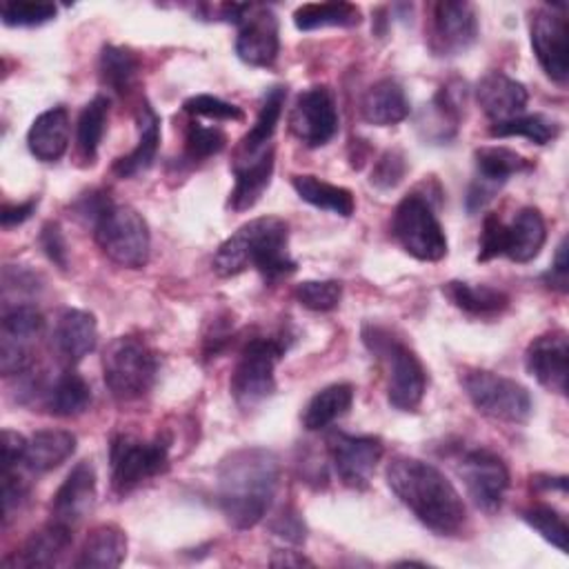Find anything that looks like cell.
I'll return each mask as SVG.
<instances>
[{"label":"cell","instance_id":"cell-40","mask_svg":"<svg viewBox=\"0 0 569 569\" xmlns=\"http://www.w3.org/2000/svg\"><path fill=\"white\" fill-rule=\"evenodd\" d=\"M489 133L493 138L520 136L536 144H547L560 136V124L553 118L542 116V113H520V116L502 120V122H491Z\"/></svg>","mask_w":569,"mask_h":569},{"label":"cell","instance_id":"cell-12","mask_svg":"<svg viewBox=\"0 0 569 569\" xmlns=\"http://www.w3.org/2000/svg\"><path fill=\"white\" fill-rule=\"evenodd\" d=\"M458 473L478 509L493 513L502 507L509 489V469L498 453L485 447L467 449L458 460Z\"/></svg>","mask_w":569,"mask_h":569},{"label":"cell","instance_id":"cell-49","mask_svg":"<svg viewBox=\"0 0 569 569\" xmlns=\"http://www.w3.org/2000/svg\"><path fill=\"white\" fill-rule=\"evenodd\" d=\"M24 498H27V485L20 478L18 469H2V511H4V522L22 505Z\"/></svg>","mask_w":569,"mask_h":569},{"label":"cell","instance_id":"cell-41","mask_svg":"<svg viewBox=\"0 0 569 569\" xmlns=\"http://www.w3.org/2000/svg\"><path fill=\"white\" fill-rule=\"evenodd\" d=\"M522 520L531 529H536L547 542H551L558 551L567 553L569 529H567V520L560 511H556L549 505H531L522 511Z\"/></svg>","mask_w":569,"mask_h":569},{"label":"cell","instance_id":"cell-38","mask_svg":"<svg viewBox=\"0 0 569 569\" xmlns=\"http://www.w3.org/2000/svg\"><path fill=\"white\" fill-rule=\"evenodd\" d=\"M360 9L351 2H309L293 11V24L300 31H316L325 27H356Z\"/></svg>","mask_w":569,"mask_h":569},{"label":"cell","instance_id":"cell-43","mask_svg":"<svg viewBox=\"0 0 569 569\" xmlns=\"http://www.w3.org/2000/svg\"><path fill=\"white\" fill-rule=\"evenodd\" d=\"M293 296L309 311H333L340 305L342 284L338 280H305Z\"/></svg>","mask_w":569,"mask_h":569},{"label":"cell","instance_id":"cell-45","mask_svg":"<svg viewBox=\"0 0 569 569\" xmlns=\"http://www.w3.org/2000/svg\"><path fill=\"white\" fill-rule=\"evenodd\" d=\"M182 109L191 116H202L213 120H244V111L240 107L209 93H198L187 98L182 102Z\"/></svg>","mask_w":569,"mask_h":569},{"label":"cell","instance_id":"cell-11","mask_svg":"<svg viewBox=\"0 0 569 569\" xmlns=\"http://www.w3.org/2000/svg\"><path fill=\"white\" fill-rule=\"evenodd\" d=\"M44 329V318L33 305H13L0 322V371L22 376L33 365V342Z\"/></svg>","mask_w":569,"mask_h":569},{"label":"cell","instance_id":"cell-6","mask_svg":"<svg viewBox=\"0 0 569 569\" xmlns=\"http://www.w3.org/2000/svg\"><path fill=\"white\" fill-rule=\"evenodd\" d=\"M391 236L416 260L438 262L447 256V236L427 193L411 191L396 204Z\"/></svg>","mask_w":569,"mask_h":569},{"label":"cell","instance_id":"cell-30","mask_svg":"<svg viewBox=\"0 0 569 569\" xmlns=\"http://www.w3.org/2000/svg\"><path fill=\"white\" fill-rule=\"evenodd\" d=\"M76 451V436L67 429H42L27 440L22 465L33 473H47L69 460Z\"/></svg>","mask_w":569,"mask_h":569},{"label":"cell","instance_id":"cell-51","mask_svg":"<svg viewBox=\"0 0 569 569\" xmlns=\"http://www.w3.org/2000/svg\"><path fill=\"white\" fill-rule=\"evenodd\" d=\"M24 449H27V440L16 431L4 429V433H2V462H4V467L2 469H18V462H22V458H24Z\"/></svg>","mask_w":569,"mask_h":569},{"label":"cell","instance_id":"cell-9","mask_svg":"<svg viewBox=\"0 0 569 569\" xmlns=\"http://www.w3.org/2000/svg\"><path fill=\"white\" fill-rule=\"evenodd\" d=\"M460 385L471 405L491 420L522 425L531 416L533 402L527 387L507 376L487 369H465Z\"/></svg>","mask_w":569,"mask_h":569},{"label":"cell","instance_id":"cell-44","mask_svg":"<svg viewBox=\"0 0 569 569\" xmlns=\"http://www.w3.org/2000/svg\"><path fill=\"white\" fill-rule=\"evenodd\" d=\"M227 144V136L218 127H204L200 122H189L184 133V156L189 160H207L218 156Z\"/></svg>","mask_w":569,"mask_h":569},{"label":"cell","instance_id":"cell-16","mask_svg":"<svg viewBox=\"0 0 569 569\" xmlns=\"http://www.w3.org/2000/svg\"><path fill=\"white\" fill-rule=\"evenodd\" d=\"M476 178L467 191V209L473 213L482 209L498 189L518 173L533 169V162L509 147H478L473 151Z\"/></svg>","mask_w":569,"mask_h":569},{"label":"cell","instance_id":"cell-21","mask_svg":"<svg viewBox=\"0 0 569 569\" xmlns=\"http://www.w3.org/2000/svg\"><path fill=\"white\" fill-rule=\"evenodd\" d=\"M476 100L491 122H502L525 113L529 93L522 82L505 71H489L476 84Z\"/></svg>","mask_w":569,"mask_h":569},{"label":"cell","instance_id":"cell-25","mask_svg":"<svg viewBox=\"0 0 569 569\" xmlns=\"http://www.w3.org/2000/svg\"><path fill=\"white\" fill-rule=\"evenodd\" d=\"M69 111L58 104L42 111L27 131V147L40 162H56L69 147Z\"/></svg>","mask_w":569,"mask_h":569},{"label":"cell","instance_id":"cell-18","mask_svg":"<svg viewBox=\"0 0 569 569\" xmlns=\"http://www.w3.org/2000/svg\"><path fill=\"white\" fill-rule=\"evenodd\" d=\"M280 51L278 18L264 4H249L238 22L236 53L251 67H271Z\"/></svg>","mask_w":569,"mask_h":569},{"label":"cell","instance_id":"cell-29","mask_svg":"<svg viewBox=\"0 0 569 569\" xmlns=\"http://www.w3.org/2000/svg\"><path fill=\"white\" fill-rule=\"evenodd\" d=\"M138 144L127 156H120L111 167L118 178H133L147 171L156 160L160 144V118L149 102L138 107Z\"/></svg>","mask_w":569,"mask_h":569},{"label":"cell","instance_id":"cell-5","mask_svg":"<svg viewBox=\"0 0 569 569\" xmlns=\"http://www.w3.org/2000/svg\"><path fill=\"white\" fill-rule=\"evenodd\" d=\"M102 376L118 402L140 400L156 382L158 353L138 336H118L102 353Z\"/></svg>","mask_w":569,"mask_h":569},{"label":"cell","instance_id":"cell-23","mask_svg":"<svg viewBox=\"0 0 569 569\" xmlns=\"http://www.w3.org/2000/svg\"><path fill=\"white\" fill-rule=\"evenodd\" d=\"M273 162H276V151L269 147L267 151L258 156H236L233 158V176L236 184L229 193V209L233 211H247L251 209L264 189L271 182L273 176Z\"/></svg>","mask_w":569,"mask_h":569},{"label":"cell","instance_id":"cell-46","mask_svg":"<svg viewBox=\"0 0 569 569\" xmlns=\"http://www.w3.org/2000/svg\"><path fill=\"white\" fill-rule=\"evenodd\" d=\"M405 173H407L405 156L398 149H389L376 160L371 169V184L378 189H391L405 178Z\"/></svg>","mask_w":569,"mask_h":569},{"label":"cell","instance_id":"cell-8","mask_svg":"<svg viewBox=\"0 0 569 569\" xmlns=\"http://www.w3.org/2000/svg\"><path fill=\"white\" fill-rule=\"evenodd\" d=\"M171 438L158 433L151 440H140L129 433H118L109 445L111 489L118 496L131 493L144 480L162 473L169 465Z\"/></svg>","mask_w":569,"mask_h":569},{"label":"cell","instance_id":"cell-10","mask_svg":"<svg viewBox=\"0 0 569 569\" xmlns=\"http://www.w3.org/2000/svg\"><path fill=\"white\" fill-rule=\"evenodd\" d=\"M287 347L278 338L249 340L233 367L229 389L236 405L244 411L256 409L276 391V365Z\"/></svg>","mask_w":569,"mask_h":569},{"label":"cell","instance_id":"cell-7","mask_svg":"<svg viewBox=\"0 0 569 569\" xmlns=\"http://www.w3.org/2000/svg\"><path fill=\"white\" fill-rule=\"evenodd\" d=\"M91 229L98 247L111 262L127 269H142L149 262V227L133 207L111 202Z\"/></svg>","mask_w":569,"mask_h":569},{"label":"cell","instance_id":"cell-2","mask_svg":"<svg viewBox=\"0 0 569 569\" xmlns=\"http://www.w3.org/2000/svg\"><path fill=\"white\" fill-rule=\"evenodd\" d=\"M385 478L396 498L433 533L458 536L465 529L462 496L438 467L411 456H393Z\"/></svg>","mask_w":569,"mask_h":569},{"label":"cell","instance_id":"cell-14","mask_svg":"<svg viewBox=\"0 0 569 569\" xmlns=\"http://www.w3.org/2000/svg\"><path fill=\"white\" fill-rule=\"evenodd\" d=\"M291 133L307 147H322L338 133V109L329 87L316 84L296 96L289 111Z\"/></svg>","mask_w":569,"mask_h":569},{"label":"cell","instance_id":"cell-32","mask_svg":"<svg viewBox=\"0 0 569 569\" xmlns=\"http://www.w3.org/2000/svg\"><path fill=\"white\" fill-rule=\"evenodd\" d=\"M353 405V387L349 382H333L316 391L300 413L307 431H320L342 418Z\"/></svg>","mask_w":569,"mask_h":569},{"label":"cell","instance_id":"cell-4","mask_svg":"<svg viewBox=\"0 0 569 569\" xmlns=\"http://www.w3.org/2000/svg\"><path fill=\"white\" fill-rule=\"evenodd\" d=\"M362 340L385 365L389 405L400 411H416L427 391V371L416 351L378 325H365Z\"/></svg>","mask_w":569,"mask_h":569},{"label":"cell","instance_id":"cell-33","mask_svg":"<svg viewBox=\"0 0 569 569\" xmlns=\"http://www.w3.org/2000/svg\"><path fill=\"white\" fill-rule=\"evenodd\" d=\"M127 558V536L118 525H98L84 540L76 567H120Z\"/></svg>","mask_w":569,"mask_h":569},{"label":"cell","instance_id":"cell-54","mask_svg":"<svg viewBox=\"0 0 569 569\" xmlns=\"http://www.w3.org/2000/svg\"><path fill=\"white\" fill-rule=\"evenodd\" d=\"M289 553H291V551H287V553L282 551V558H276V556H273V558H271V565H293V567L311 565V560H307L305 556H296V558H293V556H289Z\"/></svg>","mask_w":569,"mask_h":569},{"label":"cell","instance_id":"cell-1","mask_svg":"<svg viewBox=\"0 0 569 569\" xmlns=\"http://www.w3.org/2000/svg\"><path fill=\"white\" fill-rule=\"evenodd\" d=\"M280 487V458L267 447H242L227 453L216 473V498L233 529L256 527Z\"/></svg>","mask_w":569,"mask_h":569},{"label":"cell","instance_id":"cell-42","mask_svg":"<svg viewBox=\"0 0 569 569\" xmlns=\"http://www.w3.org/2000/svg\"><path fill=\"white\" fill-rule=\"evenodd\" d=\"M58 7L53 2H31V0H7L0 7V18L7 27H40L53 20Z\"/></svg>","mask_w":569,"mask_h":569},{"label":"cell","instance_id":"cell-53","mask_svg":"<svg viewBox=\"0 0 569 569\" xmlns=\"http://www.w3.org/2000/svg\"><path fill=\"white\" fill-rule=\"evenodd\" d=\"M567 273H569V260H567V240H560L553 258V267L547 271L545 280L549 287H556L558 291H567Z\"/></svg>","mask_w":569,"mask_h":569},{"label":"cell","instance_id":"cell-47","mask_svg":"<svg viewBox=\"0 0 569 569\" xmlns=\"http://www.w3.org/2000/svg\"><path fill=\"white\" fill-rule=\"evenodd\" d=\"M502 233H505V222L496 213H487L482 220L480 238H478V244H480L478 262H487L491 258L502 256Z\"/></svg>","mask_w":569,"mask_h":569},{"label":"cell","instance_id":"cell-26","mask_svg":"<svg viewBox=\"0 0 569 569\" xmlns=\"http://www.w3.org/2000/svg\"><path fill=\"white\" fill-rule=\"evenodd\" d=\"M547 240V222L536 207H522L502 233V256L513 262L533 260Z\"/></svg>","mask_w":569,"mask_h":569},{"label":"cell","instance_id":"cell-19","mask_svg":"<svg viewBox=\"0 0 569 569\" xmlns=\"http://www.w3.org/2000/svg\"><path fill=\"white\" fill-rule=\"evenodd\" d=\"M527 371L545 389L565 396L569 373V340L562 329L547 331L533 338L525 351Z\"/></svg>","mask_w":569,"mask_h":569},{"label":"cell","instance_id":"cell-50","mask_svg":"<svg viewBox=\"0 0 569 569\" xmlns=\"http://www.w3.org/2000/svg\"><path fill=\"white\" fill-rule=\"evenodd\" d=\"M271 531L280 538H284L287 542H293V545H300L305 540V522L300 520V516L296 511H284L280 513L273 525H271Z\"/></svg>","mask_w":569,"mask_h":569},{"label":"cell","instance_id":"cell-3","mask_svg":"<svg viewBox=\"0 0 569 569\" xmlns=\"http://www.w3.org/2000/svg\"><path fill=\"white\" fill-rule=\"evenodd\" d=\"M213 271L231 278L244 269H256L267 282L296 271L289 253V224L278 216H260L238 227L213 253Z\"/></svg>","mask_w":569,"mask_h":569},{"label":"cell","instance_id":"cell-48","mask_svg":"<svg viewBox=\"0 0 569 569\" xmlns=\"http://www.w3.org/2000/svg\"><path fill=\"white\" fill-rule=\"evenodd\" d=\"M40 247L44 251V256L58 267V269H67L69 267V251H67V242L64 236L60 231L58 222H44L40 229Z\"/></svg>","mask_w":569,"mask_h":569},{"label":"cell","instance_id":"cell-52","mask_svg":"<svg viewBox=\"0 0 569 569\" xmlns=\"http://www.w3.org/2000/svg\"><path fill=\"white\" fill-rule=\"evenodd\" d=\"M36 207H38V198H29L24 202H4L2 213H0L2 227L9 229V227H16V224H22L24 220L31 218Z\"/></svg>","mask_w":569,"mask_h":569},{"label":"cell","instance_id":"cell-24","mask_svg":"<svg viewBox=\"0 0 569 569\" xmlns=\"http://www.w3.org/2000/svg\"><path fill=\"white\" fill-rule=\"evenodd\" d=\"M73 540V529L64 527L56 520L44 525L42 529L33 531L20 551H16L13 560H7L9 567H22V569H36V567H53L60 562V558L67 553Z\"/></svg>","mask_w":569,"mask_h":569},{"label":"cell","instance_id":"cell-31","mask_svg":"<svg viewBox=\"0 0 569 569\" xmlns=\"http://www.w3.org/2000/svg\"><path fill=\"white\" fill-rule=\"evenodd\" d=\"M284 100H287V87H282V84H276L264 93L260 111L256 116V122L251 124V129L240 140V144L236 149V156H242V158L258 156V153L267 151L269 147H273L271 138H273L278 120L282 116Z\"/></svg>","mask_w":569,"mask_h":569},{"label":"cell","instance_id":"cell-13","mask_svg":"<svg viewBox=\"0 0 569 569\" xmlns=\"http://www.w3.org/2000/svg\"><path fill=\"white\" fill-rule=\"evenodd\" d=\"M478 40V18L469 2L440 0L431 7L427 44L433 56L449 58L465 53Z\"/></svg>","mask_w":569,"mask_h":569},{"label":"cell","instance_id":"cell-15","mask_svg":"<svg viewBox=\"0 0 569 569\" xmlns=\"http://www.w3.org/2000/svg\"><path fill=\"white\" fill-rule=\"evenodd\" d=\"M329 456L338 478L351 489H365L385 453L378 436H353L333 431L327 438Z\"/></svg>","mask_w":569,"mask_h":569},{"label":"cell","instance_id":"cell-37","mask_svg":"<svg viewBox=\"0 0 569 569\" xmlns=\"http://www.w3.org/2000/svg\"><path fill=\"white\" fill-rule=\"evenodd\" d=\"M109 118V98L96 96L84 104L76 124V151L84 164H93Z\"/></svg>","mask_w":569,"mask_h":569},{"label":"cell","instance_id":"cell-36","mask_svg":"<svg viewBox=\"0 0 569 569\" xmlns=\"http://www.w3.org/2000/svg\"><path fill=\"white\" fill-rule=\"evenodd\" d=\"M291 184H293L296 193L300 196V200H305L318 209L331 211L342 218H349L356 209V200L349 189L331 184L316 176H293Z\"/></svg>","mask_w":569,"mask_h":569},{"label":"cell","instance_id":"cell-28","mask_svg":"<svg viewBox=\"0 0 569 569\" xmlns=\"http://www.w3.org/2000/svg\"><path fill=\"white\" fill-rule=\"evenodd\" d=\"M409 111L411 107H409L407 93L402 84L393 78H382L373 82L360 100L362 118L376 127L398 124L409 116Z\"/></svg>","mask_w":569,"mask_h":569},{"label":"cell","instance_id":"cell-20","mask_svg":"<svg viewBox=\"0 0 569 569\" xmlns=\"http://www.w3.org/2000/svg\"><path fill=\"white\" fill-rule=\"evenodd\" d=\"M96 502V469L89 460H80L62 480L58 491L51 498V520L76 527Z\"/></svg>","mask_w":569,"mask_h":569},{"label":"cell","instance_id":"cell-34","mask_svg":"<svg viewBox=\"0 0 569 569\" xmlns=\"http://www.w3.org/2000/svg\"><path fill=\"white\" fill-rule=\"evenodd\" d=\"M89 405H91V387L76 369H64L53 380V385L44 391L47 411L60 418L80 416L89 409Z\"/></svg>","mask_w":569,"mask_h":569},{"label":"cell","instance_id":"cell-22","mask_svg":"<svg viewBox=\"0 0 569 569\" xmlns=\"http://www.w3.org/2000/svg\"><path fill=\"white\" fill-rule=\"evenodd\" d=\"M53 349L58 358L73 367L84 356H89L98 345V322L96 316L82 309H67L60 313L53 329Z\"/></svg>","mask_w":569,"mask_h":569},{"label":"cell","instance_id":"cell-27","mask_svg":"<svg viewBox=\"0 0 569 569\" xmlns=\"http://www.w3.org/2000/svg\"><path fill=\"white\" fill-rule=\"evenodd\" d=\"M465 82L458 80L447 82L438 89L429 107L422 111V118H427V122H420V127L425 129V138L445 142L456 136L465 111Z\"/></svg>","mask_w":569,"mask_h":569},{"label":"cell","instance_id":"cell-39","mask_svg":"<svg viewBox=\"0 0 569 569\" xmlns=\"http://www.w3.org/2000/svg\"><path fill=\"white\" fill-rule=\"evenodd\" d=\"M138 69H140V60L133 51L116 44L102 47L100 60H98V73H100V82L111 91L124 96L133 87Z\"/></svg>","mask_w":569,"mask_h":569},{"label":"cell","instance_id":"cell-35","mask_svg":"<svg viewBox=\"0 0 569 569\" xmlns=\"http://www.w3.org/2000/svg\"><path fill=\"white\" fill-rule=\"evenodd\" d=\"M442 293L469 316H498L509 307V296L487 284H469L462 280H449L442 284Z\"/></svg>","mask_w":569,"mask_h":569},{"label":"cell","instance_id":"cell-17","mask_svg":"<svg viewBox=\"0 0 569 569\" xmlns=\"http://www.w3.org/2000/svg\"><path fill=\"white\" fill-rule=\"evenodd\" d=\"M531 47L542 71L558 84L569 78V24L562 13L553 9H540L531 16L529 24Z\"/></svg>","mask_w":569,"mask_h":569}]
</instances>
